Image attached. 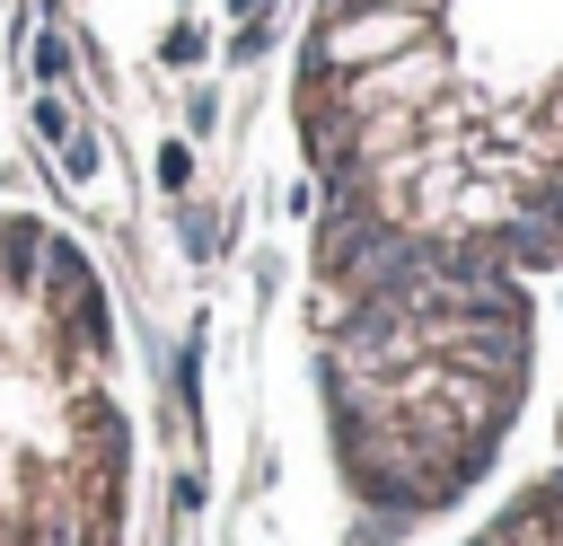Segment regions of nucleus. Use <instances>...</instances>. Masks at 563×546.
I'll return each instance as SVG.
<instances>
[{
    "label": "nucleus",
    "instance_id": "1",
    "mask_svg": "<svg viewBox=\"0 0 563 546\" xmlns=\"http://www.w3.org/2000/svg\"><path fill=\"white\" fill-rule=\"evenodd\" d=\"M308 379L352 546L466 511L537 387L563 273V0H308Z\"/></svg>",
    "mask_w": 563,
    "mask_h": 546
},
{
    "label": "nucleus",
    "instance_id": "3",
    "mask_svg": "<svg viewBox=\"0 0 563 546\" xmlns=\"http://www.w3.org/2000/svg\"><path fill=\"white\" fill-rule=\"evenodd\" d=\"M457 546H563V396H554V423H545V458L528 476H510L457 528Z\"/></svg>",
    "mask_w": 563,
    "mask_h": 546
},
{
    "label": "nucleus",
    "instance_id": "2",
    "mask_svg": "<svg viewBox=\"0 0 563 546\" xmlns=\"http://www.w3.org/2000/svg\"><path fill=\"white\" fill-rule=\"evenodd\" d=\"M141 432L97 255L0 211V546H132Z\"/></svg>",
    "mask_w": 563,
    "mask_h": 546
}]
</instances>
